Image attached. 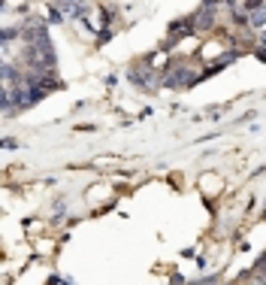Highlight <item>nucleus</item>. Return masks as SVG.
Instances as JSON below:
<instances>
[{"label": "nucleus", "mask_w": 266, "mask_h": 285, "mask_svg": "<svg viewBox=\"0 0 266 285\" xmlns=\"http://www.w3.org/2000/svg\"><path fill=\"white\" fill-rule=\"evenodd\" d=\"M197 76L191 73V70H184V67H176V70H170V73L164 76V85H173V88H178V85H191Z\"/></svg>", "instance_id": "1"}, {"label": "nucleus", "mask_w": 266, "mask_h": 285, "mask_svg": "<svg viewBox=\"0 0 266 285\" xmlns=\"http://www.w3.org/2000/svg\"><path fill=\"white\" fill-rule=\"evenodd\" d=\"M248 24H251V27H263V24H266V3H251Z\"/></svg>", "instance_id": "2"}, {"label": "nucleus", "mask_w": 266, "mask_h": 285, "mask_svg": "<svg viewBox=\"0 0 266 285\" xmlns=\"http://www.w3.org/2000/svg\"><path fill=\"white\" fill-rule=\"evenodd\" d=\"M49 21H52V24L64 21V18H61V6H52V9H49Z\"/></svg>", "instance_id": "3"}, {"label": "nucleus", "mask_w": 266, "mask_h": 285, "mask_svg": "<svg viewBox=\"0 0 266 285\" xmlns=\"http://www.w3.org/2000/svg\"><path fill=\"white\" fill-rule=\"evenodd\" d=\"M18 37V30L15 27H9V30H3V40H15Z\"/></svg>", "instance_id": "4"}, {"label": "nucleus", "mask_w": 266, "mask_h": 285, "mask_svg": "<svg viewBox=\"0 0 266 285\" xmlns=\"http://www.w3.org/2000/svg\"><path fill=\"white\" fill-rule=\"evenodd\" d=\"M194 285H212V276H203V279H197Z\"/></svg>", "instance_id": "5"}, {"label": "nucleus", "mask_w": 266, "mask_h": 285, "mask_svg": "<svg viewBox=\"0 0 266 285\" xmlns=\"http://www.w3.org/2000/svg\"><path fill=\"white\" fill-rule=\"evenodd\" d=\"M251 285H263V276H260V279H254V282H251Z\"/></svg>", "instance_id": "6"}]
</instances>
